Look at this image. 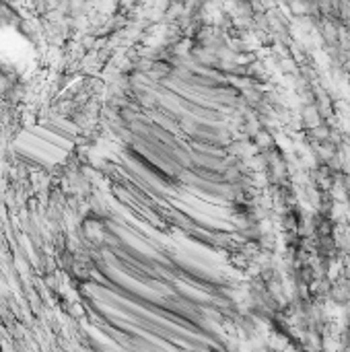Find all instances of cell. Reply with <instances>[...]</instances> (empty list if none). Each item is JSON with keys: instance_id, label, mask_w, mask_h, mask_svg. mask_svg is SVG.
<instances>
[]
</instances>
